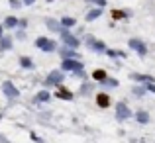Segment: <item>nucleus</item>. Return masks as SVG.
Segmentation results:
<instances>
[{
	"instance_id": "nucleus-19",
	"label": "nucleus",
	"mask_w": 155,
	"mask_h": 143,
	"mask_svg": "<svg viewBox=\"0 0 155 143\" xmlns=\"http://www.w3.org/2000/svg\"><path fill=\"white\" fill-rule=\"evenodd\" d=\"M61 55H63L65 59H73V57H75V53H73L71 49H63V51H61Z\"/></svg>"
},
{
	"instance_id": "nucleus-7",
	"label": "nucleus",
	"mask_w": 155,
	"mask_h": 143,
	"mask_svg": "<svg viewBox=\"0 0 155 143\" xmlns=\"http://www.w3.org/2000/svg\"><path fill=\"white\" fill-rule=\"evenodd\" d=\"M63 41L67 43V45H71V47H77V45H79V39L73 37V35L67 34V31H63Z\"/></svg>"
},
{
	"instance_id": "nucleus-25",
	"label": "nucleus",
	"mask_w": 155,
	"mask_h": 143,
	"mask_svg": "<svg viewBox=\"0 0 155 143\" xmlns=\"http://www.w3.org/2000/svg\"><path fill=\"white\" fill-rule=\"evenodd\" d=\"M10 6L12 8H20V2H18V0H10Z\"/></svg>"
},
{
	"instance_id": "nucleus-21",
	"label": "nucleus",
	"mask_w": 155,
	"mask_h": 143,
	"mask_svg": "<svg viewBox=\"0 0 155 143\" xmlns=\"http://www.w3.org/2000/svg\"><path fill=\"white\" fill-rule=\"evenodd\" d=\"M0 39H2V45H0L2 49H8V47L12 45V43H10V39H8V37H0Z\"/></svg>"
},
{
	"instance_id": "nucleus-20",
	"label": "nucleus",
	"mask_w": 155,
	"mask_h": 143,
	"mask_svg": "<svg viewBox=\"0 0 155 143\" xmlns=\"http://www.w3.org/2000/svg\"><path fill=\"white\" fill-rule=\"evenodd\" d=\"M104 84H108V86H118V80L108 79V76H106V79H104Z\"/></svg>"
},
{
	"instance_id": "nucleus-13",
	"label": "nucleus",
	"mask_w": 155,
	"mask_h": 143,
	"mask_svg": "<svg viewBox=\"0 0 155 143\" xmlns=\"http://www.w3.org/2000/svg\"><path fill=\"white\" fill-rule=\"evenodd\" d=\"M106 76H108L106 71H94V73H92V79H94V80H104Z\"/></svg>"
},
{
	"instance_id": "nucleus-11",
	"label": "nucleus",
	"mask_w": 155,
	"mask_h": 143,
	"mask_svg": "<svg viewBox=\"0 0 155 143\" xmlns=\"http://www.w3.org/2000/svg\"><path fill=\"white\" fill-rule=\"evenodd\" d=\"M100 14H102V10H100V8H96V10L88 12V14H87V22H92V20H96Z\"/></svg>"
},
{
	"instance_id": "nucleus-5",
	"label": "nucleus",
	"mask_w": 155,
	"mask_h": 143,
	"mask_svg": "<svg viewBox=\"0 0 155 143\" xmlns=\"http://www.w3.org/2000/svg\"><path fill=\"white\" fill-rule=\"evenodd\" d=\"M130 47H132L134 51H137L140 55H145V53H147V49H145L143 41H140V39H130Z\"/></svg>"
},
{
	"instance_id": "nucleus-27",
	"label": "nucleus",
	"mask_w": 155,
	"mask_h": 143,
	"mask_svg": "<svg viewBox=\"0 0 155 143\" xmlns=\"http://www.w3.org/2000/svg\"><path fill=\"white\" fill-rule=\"evenodd\" d=\"M35 0H24V4H26V6H30V4H34Z\"/></svg>"
},
{
	"instance_id": "nucleus-1",
	"label": "nucleus",
	"mask_w": 155,
	"mask_h": 143,
	"mask_svg": "<svg viewBox=\"0 0 155 143\" xmlns=\"http://www.w3.org/2000/svg\"><path fill=\"white\" fill-rule=\"evenodd\" d=\"M61 69H65V71H75L77 75H83V65L75 59H65L63 65H61Z\"/></svg>"
},
{
	"instance_id": "nucleus-2",
	"label": "nucleus",
	"mask_w": 155,
	"mask_h": 143,
	"mask_svg": "<svg viewBox=\"0 0 155 143\" xmlns=\"http://www.w3.org/2000/svg\"><path fill=\"white\" fill-rule=\"evenodd\" d=\"M35 45H38L39 49H43L45 53H51V51H55L57 43H55V41H51V39H47V37H39L38 41H35Z\"/></svg>"
},
{
	"instance_id": "nucleus-18",
	"label": "nucleus",
	"mask_w": 155,
	"mask_h": 143,
	"mask_svg": "<svg viewBox=\"0 0 155 143\" xmlns=\"http://www.w3.org/2000/svg\"><path fill=\"white\" fill-rule=\"evenodd\" d=\"M61 24H63L65 28H73V26H75V20H73V18H63Z\"/></svg>"
},
{
	"instance_id": "nucleus-4",
	"label": "nucleus",
	"mask_w": 155,
	"mask_h": 143,
	"mask_svg": "<svg viewBox=\"0 0 155 143\" xmlns=\"http://www.w3.org/2000/svg\"><path fill=\"white\" fill-rule=\"evenodd\" d=\"M2 88H4V94H6L8 98H18V96H20L18 88H16L12 83H4V86H2Z\"/></svg>"
},
{
	"instance_id": "nucleus-22",
	"label": "nucleus",
	"mask_w": 155,
	"mask_h": 143,
	"mask_svg": "<svg viewBox=\"0 0 155 143\" xmlns=\"http://www.w3.org/2000/svg\"><path fill=\"white\" fill-rule=\"evenodd\" d=\"M112 16H114V18H126V12H120V10H114V12H112Z\"/></svg>"
},
{
	"instance_id": "nucleus-8",
	"label": "nucleus",
	"mask_w": 155,
	"mask_h": 143,
	"mask_svg": "<svg viewBox=\"0 0 155 143\" xmlns=\"http://www.w3.org/2000/svg\"><path fill=\"white\" fill-rule=\"evenodd\" d=\"M88 47H92V49H94V51H100V53H102V51H106V45H104V43H100V41H96V39H88Z\"/></svg>"
},
{
	"instance_id": "nucleus-26",
	"label": "nucleus",
	"mask_w": 155,
	"mask_h": 143,
	"mask_svg": "<svg viewBox=\"0 0 155 143\" xmlns=\"http://www.w3.org/2000/svg\"><path fill=\"white\" fill-rule=\"evenodd\" d=\"M147 90H151V92H155V86H153V84H151V83H149V84H147Z\"/></svg>"
},
{
	"instance_id": "nucleus-15",
	"label": "nucleus",
	"mask_w": 155,
	"mask_h": 143,
	"mask_svg": "<svg viewBox=\"0 0 155 143\" xmlns=\"http://www.w3.org/2000/svg\"><path fill=\"white\" fill-rule=\"evenodd\" d=\"M136 118L141 122V124H147V122H149V116H147V112H137V114H136Z\"/></svg>"
},
{
	"instance_id": "nucleus-9",
	"label": "nucleus",
	"mask_w": 155,
	"mask_h": 143,
	"mask_svg": "<svg viewBox=\"0 0 155 143\" xmlns=\"http://www.w3.org/2000/svg\"><path fill=\"white\" fill-rule=\"evenodd\" d=\"M96 102H98L100 108H108L110 106V96L108 94H98L96 96Z\"/></svg>"
},
{
	"instance_id": "nucleus-14",
	"label": "nucleus",
	"mask_w": 155,
	"mask_h": 143,
	"mask_svg": "<svg viewBox=\"0 0 155 143\" xmlns=\"http://www.w3.org/2000/svg\"><path fill=\"white\" fill-rule=\"evenodd\" d=\"M4 26H6V28H16V26H18V20L10 16V18H6V20H4Z\"/></svg>"
},
{
	"instance_id": "nucleus-10",
	"label": "nucleus",
	"mask_w": 155,
	"mask_h": 143,
	"mask_svg": "<svg viewBox=\"0 0 155 143\" xmlns=\"http://www.w3.org/2000/svg\"><path fill=\"white\" fill-rule=\"evenodd\" d=\"M57 98H63V100H73V94L69 90H65L63 86H59V90H57Z\"/></svg>"
},
{
	"instance_id": "nucleus-16",
	"label": "nucleus",
	"mask_w": 155,
	"mask_h": 143,
	"mask_svg": "<svg viewBox=\"0 0 155 143\" xmlns=\"http://www.w3.org/2000/svg\"><path fill=\"white\" fill-rule=\"evenodd\" d=\"M20 65H22L24 69H31V67H34L31 59H28V57H22V59H20Z\"/></svg>"
},
{
	"instance_id": "nucleus-28",
	"label": "nucleus",
	"mask_w": 155,
	"mask_h": 143,
	"mask_svg": "<svg viewBox=\"0 0 155 143\" xmlns=\"http://www.w3.org/2000/svg\"><path fill=\"white\" fill-rule=\"evenodd\" d=\"M0 37H2V26H0Z\"/></svg>"
},
{
	"instance_id": "nucleus-24",
	"label": "nucleus",
	"mask_w": 155,
	"mask_h": 143,
	"mask_svg": "<svg viewBox=\"0 0 155 143\" xmlns=\"http://www.w3.org/2000/svg\"><path fill=\"white\" fill-rule=\"evenodd\" d=\"M92 4H98V6H106V0H88Z\"/></svg>"
},
{
	"instance_id": "nucleus-23",
	"label": "nucleus",
	"mask_w": 155,
	"mask_h": 143,
	"mask_svg": "<svg viewBox=\"0 0 155 143\" xmlns=\"http://www.w3.org/2000/svg\"><path fill=\"white\" fill-rule=\"evenodd\" d=\"M47 26H49L51 30H59V26L55 24V20H47Z\"/></svg>"
},
{
	"instance_id": "nucleus-6",
	"label": "nucleus",
	"mask_w": 155,
	"mask_h": 143,
	"mask_svg": "<svg viewBox=\"0 0 155 143\" xmlns=\"http://www.w3.org/2000/svg\"><path fill=\"white\" fill-rule=\"evenodd\" d=\"M116 114H118V118H120V120H126V118H130L132 116V112H130V108L126 104H118V108H116Z\"/></svg>"
},
{
	"instance_id": "nucleus-12",
	"label": "nucleus",
	"mask_w": 155,
	"mask_h": 143,
	"mask_svg": "<svg viewBox=\"0 0 155 143\" xmlns=\"http://www.w3.org/2000/svg\"><path fill=\"white\" fill-rule=\"evenodd\" d=\"M134 80H137V83H153L151 76H145V75H132Z\"/></svg>"
},
{
	"instance_id": "nucleus-17",
	"label": "nucleus",
	"mask_w": 155,
	"mask_h": 143,
	"mask_svg": "<svg viewBox=\"0 0 155 143\" xmlns=\"http://www.w3.org/2000/svg\"><path fill=\"white\" fill-rule=\"evenodd\" d=\"M47 98H49V92H47V90H43V92H39V94L35 96V100H38V102H45Z\"/></svg>"
},
{
	"instance_id": "nucleus-3",
	"label": "nucleus",
	"mask_w": 155,
	"mask_h": 143,
	"mask_svg": "<svg viewBox=\"0 0 155 143\" xmlns=\"http://www.w3.org/2000/svg\"><path fill=\"white\" fill-rule=\"evenodd\" d=\"M61 83H63V75H61L59 71H53L51 75L47 76V80H45L47 86H59Z\"/></svg>"
}]
</instances>
